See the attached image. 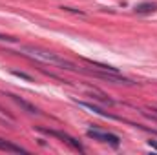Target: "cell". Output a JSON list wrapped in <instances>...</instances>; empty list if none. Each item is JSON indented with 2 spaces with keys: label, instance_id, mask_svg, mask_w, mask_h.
<instances>
[{
  "label": "cell",
  "instance_id": "7a4b0ae2",
  "mask_svg": "<svg viewBox=\"0 0 157 155\" xmlns=\"http://www.w3.org/2000/svg\"><path fill=\"white\" fill-rule=\"evenodd\" d=\"M40 131H44V133H48V135H51V137H57V139H62L66 144H70L73 150H77V152H84V148H82V144L75 141L73 137H70L68 133H62V131H55V130H48V128H39Z\"/></svg>",
  "mask_w": 157,
  "mask_h": 155
},
{
  "label": "cell",
  "instance_id": "8992f818",
  "mask_svg": "<svg viewBox=\"0 0 157 155\" xmlns=\"http://www.w3.org/2000/svg\"><path fill=\"white\" fill-rule=\"evenodd\" d=\"M154 11H157V2H143V4L135 6L137 15H148V13H154Z\"/></svg>",
  "mask_w": 157,
  "mask_h": 155
},
{
  "label": "cell",
  "instance_id": "3957f363",
  "mask_svg": "<svg viewBox=\"0 0 157 155\" xmlns=\"http://www.w3.org/2000/svg\"><path fill=\"white\" fill-rule=\"evenodd\" d=\"M88 137L95 139V141H101V142H108L112 146H119V137L113 133H108V131H101V130H88Z\"/></svg>",
  "mask_w": 157,
  "mask_h": 155
},
{
  "label": "cell",
  "instance_id": "277c9868",
  "mask_svg": "<svg viewBox=\"0 0 157 155\" xmlns=\"http://www.w3.org/2000/svg\"><path fill=\"white\" fill-rule=\"evenodd\" d=\"M88 73H91V75H95V77H99V78H104V80H108V82H113V84H133L130 78L119 77L115 71L106 73V70H104V73H93V71H88Z\"/></svg>",
  "mask_w": 157,
  "mask_h": 155
},
{
  "label": "cell",
  "instance_id": "9c48e42d",
  "mask_svg": "<svg viewBox=\"0 0 157 155\" xmlns=\"http://www.w3.org/2000/svg\"><path fill=\"white\" fill-rule=\"evenodd\" d=\"M0 40H2V42H4V40H6V42H15V39H13V37H7V35H2V33H0Z\"/></svg>",
  "mask_w": 157,
  "mask_h": 155
},
{
  "label": "cell",
  "instance_id": "30bf717a",
  "mask_svg": "<svg viewBox=\"0 0 157 155\" xmlns=\"http://www.w3.org/2000/svg\"><path fill=\"white\" fill-rule=\"evenodd\" d=\"M148 144H150L154 150H157V141H148Z\"/></svg>",
  "mask_w": 157,
  "mask_h": 155
},
{
  "label": "cell",
  "instance_id": "52a82bcc",
  "mask_svg": "<svg viewBox=\"0 0 157 155\" xmlns=\"http://www.w3.org/2000/svg\"><path fill=\"white\" fill-rule=\"evenodd\" d=\"M9 97H11V99H13V100H15V102H17L18 106H22V108H24V110H26L28 113H35V115H39V113H40V112L37 110V108H35V106H33V104H29L28 100H24V99H20L18 95H13V93H11Z\"/></svg>",
  "mask_w": 157,
  "mask_h": 155
},
{
  "label": "cell",
  "instance_id": "5b68a950",
  "mask_svg": "<svg viewBox=\"0 0 157 155\" xmlns=\"http://www.w3.org/2000/svg\"><path fill=\"white\" fill-rule=\"evenodd\" d=\"M0 150L2 152H11V153H28V150H24V148H20V146L9 142L6 139H0Z\"/></svg>",
  "mask_w": 157,
  "mask_h": 155
},
{
  "label": "cell",
  "instance_id": "6da1fadb",
  "mask_svg": "<svg viewBox=\"0 0 157 155\" xmlns=\"http://www.w3.org/2000/svg\"><path fill=\"white\" fill-rule=\"evenodd\" d=\"M24 51L31 53V57H33V59H39V60H42V62H49V64H55V66H60V68H64V70H71V71H75V70H77L73 62H70V60H66V59H62V57H59V55L51 53V51H46V49H42V47L26 46V47H24Z\"/></svg>",
  "mask_w": 157,
  "mask_h": 155
},
{
  "label": "cell",
  "instance_id": "ba28073f",
  "mask_svg": "<svg viewBox=\"0 0 157 155\" xmlns=\"http://www.w3.org/2000/svg\"><path fill=\"white\" fill-rule=\"evenodd\" d=\"M13 75H17V77H20V78H26V80H29V82L33 80V78L29 77L28 73H22V71H13Z\"/></svg>",
  "mask_w": 157,
  "mask_h": 155
}]
</instances>
